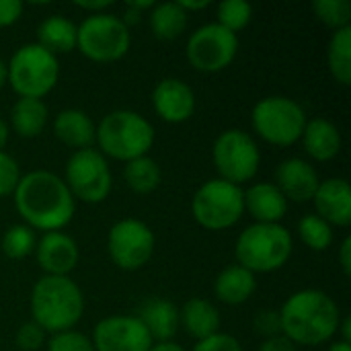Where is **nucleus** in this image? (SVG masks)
<instances>
[{
	"instance_id": "nucleus-10",
	"label": "nucleus",
	"mask_w": 351,
	"mask_h": 351,
	"mask_svg": "<svg viewBox=\"0 0 351 351\" xmlns=\"http://www.w3.org/2000/svg\"><path fill=\"white\" fill-rule=\"evenodd\" d=\"M212 162L218 173V179L241 187L253 181L259 173L261 152L249 132L226 130L214 140Z\"/></svg>"
},
{
	"instance_id": "nucleus-11",
	"label": "nucleus",
	"mask_w": 351,
	"mask_h": 351,
	"mask_svg": "<svg viewBox=\"0 0 351 351\" xmlns=\"http://www.w3.org/2000/svg\"><path fill=\"white\" fill-rule=\"evenodd\" d=\"M64 183L74 199L84 204H101L109 197L113 175L107 158L97 148L76 150L66 162Z\"/></svg>"
},
{
	"instance_id": "nucleus-17",
	"label": "nucleus",
	"mask_w": 351,
	"mask_h": 351,
	"mask_svg": "<svg viewBox=\"0 0 351 351\" xmlns=\"http://www.w3.org/2000/svg\"><path fill=\"white\" fill-rule=\"evenodd\" d=\"M319 173L317 169L304 158H288L282 160L276 169V187L282 191L286 202L306 204L313 202L319 189Z\"/></svg>"
},
{
	"instance_id": "nucleus-29",
	"label": "nucleus",
	"mask_w": 351,
	"mask_h": 351,
	"mask_svg": "<svg viewBox=\"0 0 351 351\" xmlns=\"http://www.w3.org/2000/svg\"><path fill=\"white\" fill-rule=\"evenodd\" d=\"M327 66L331 76L341 84H351V27L333 31L327 45Z\"/></svg>"
},
{
	"instance_id": "nucleus-32",
	"label": "nucleus",
	"mask_w": 351,
	"mask_h": 351,
	"mask_svg": "<svg viewBox=\"0 0 351 351\" xmlns=\"http://www.w3.org/2000/svg\"><path fill=\"white\" fill-rule=\"evenodd\" d=\"M253 19V6L245 0H224L216 8V23L230 33H239L249 27Z\"/></svg>"
},
{
	"instance_id": "nucleus-23",
	"label": "nucleus",
	"mask_w": 351,
	"mask_h": 351,
	"mask_svg": "<svg viewBox=\"0 0 351 351\" xmlns=\"http://www.w3.org/2000/svg\"><path fill=\"white\" fill-rule=\"evenodd\" d=\"M179 327L197 341L220 333V313L206 298H191L179 308Z\"/></svg>"
},
{
	"instance_id": "nucleus-25",
	"label": "nucleus",
	"mask_w": 351,
	"mask_h": 351,
	"mask_svg": "<svg viewBox=\"0 0 351 351\" xmlns=\"http://www.w3.org/2000/svg\"><path fill=\"white\" fill-rule=\"evenodd\" d=\"M76 37H78V25H74L64 14H51L39 23L35 43L58 58L60 53H68L76 49Z\"/></svg>"
},
{
	"instance_id": "nucleus-48",
	"label": "nucleus",
	"mask_w": 351,
	"mask_h": 351,
	"mask_svg": "<svg viewBox=\"0 0 351 351\" xmlns=\"http://www.w3.org/2000/svg\"><path fill=\"white\" fill-rule=\"evenodd\" d=\"M8 82V68H6V62L0 60V88Z\"/></svg>"
},
{
	"instance_id": "nucleus-13",
	"label": "nucleus",
	"mask_w": 351,
	"mask_h": 351,
	"mask_svg": "<svg viewBox=\"0 0 351 351\" xmlns=\"http://www.w3.org/2000/svg\"><path fill=\"white\" fill-rule=\"evenodd\" d=\"M239 51V37L218 23L197 27L187 39V60L197 72L216 74L232 64Z\"/></svg>"
},
{
	"instance_id": "nucleus-46",
	"label": "nucleus",
	"mask_w": 351,
	"mask_h": 351,
	"mask_svg": "<svg viewBox=\"0 0 351 351\" xmlns=\"http://www.w3.org/2000/svg\"><path fill=\"white\" fill-rule=\"evenodd\" d=\"M8 138H10V128H8V123L4 119H0V152L4 150Z\"/></svg>"
},
{
	"instance_id": "nucleus-34",
	"label": "nucleus",
	"mask_w": 351,
	"mask_h": 351,
	"mask_svg": "<svg viewBox=\"0 0 351 351\" xmlns=\"http://www.w3.org/2000/svg\"><path fill=\"white\" fill-rule=\"evenodd\" d=\"M47 351H95V348H93V341L84 333L70 329V331L51 335L47 339Z\"/></svg>"
},
{
	"instance_id": "nucleus-3",
	"label": "nucleus",
	"mask_w": 351,
	"mask_h": 351,
	"mask_svg": "<svg viewBox=\"0 0 351 351\" xmlns=\"http://www.w3.org/2000/svg\"><path fill=\"white\" fill-rule=\"evenodd\" d=\"M84 315V296L70 276H43L31 290V317L45 333L70 331Z\"/></svg>"
},
{
	"instance_id": "nucleus-20",
	"label": "nucleus",
	"mask_w": 351,
	"mask_h": 351,
	"mask_svg": "<svg viewBox=\"0 0 351 351\" xmlns=\"http://www.w3.org/2000/svg\"><path fill=\"white\" fill-rule=\"evenodd\" d=\"M53 136L74 152L86 150L95 146L97 123L82 109H62L53 119Z\"/></svg>"
},
{
	"instance_id": "nucleus-36",
	"label": "nucleus",
	"mask_w": 351,
	"mask_h": 351,
	"mask_svg": "<svg viewBox=\"0 0 351 351\" xmlns=\"http://www.w3.org/2000/svg\"><path fill=\"white\" fill-rule=\"evenodd\" d=\"M14 343L19 350L37 351L45 343V331L39 325H35L33 321H29V323L19 327V331L14 335Z\"/></svg>"
},
{
	"instance_id": "nucleus-41",
	"label": "nucleus",
	"mask_w": 351,
	"mask_h": 351,
	"mask_svg": "<svg viewBox=\"0 0 351 351\" xmlns=\"http://www.w3.org/2000/svg\"><path fill=\"white\" fill-rule=\"evenodd\" d=\"M339 265H341V271L346 278L351 276V239L346 237L341 241V247H339Z\"/></svg>"
},
{
	"instance_id": "nucleus-28",
	"label": "nucleus",
	"mask_w": 351,
	"mask_h": 351,
	"mask_svg": "<svg viewBox=\"0 0 351 351\" xmlns=\"http://www.w3.org/2000/svg\"><path fill=\"white\" fill-rule=\"evenodd\" d=\"M123 181L130 187V191L138 195H148L160 187L162 171L158 162L150 156H140L136 160L125 162L123 167Z\"/></svg>"
},
{
	"instance_id": "nucleus-5",
	"label": "nucleus",
	"mask_w": 351,
	"mask_h": 351,
	"mask_svg": "<svg viewBox=\"0 0 351 351\" xmlns=\"http://www.w3.org/2000/svg\"><path fill=\"white\" fill-rule=\"evenodd\" d=\"M294 241L282 224H251L247 226L234 247L237 263L253 276L282 269L292 257Z\"/></svg>"
},
{
	"instance_id": "nucleus-35",
	"label": "nucleus",
	"mask_w": 351,
	"mask_h": 351,
	"mask_svg": "<svg viewBox=\"0 0 351 351\" xmlns=\"http://www.w3.org/2000/svg\"><path fill=\"white\" fill-rule=\"evenodd\" d=\"M21 167L19 162L8 154V152H0V197L12 195L19 181H21Z\"/></svg>"
},
{
	"instance_id": "nucleus-19",
	"label": "nucleus",
	"mask_w": 351,
	"mask_h": 351,
	"mask_svg": "<svg viewBox=\"0 0 351 351\" xmlns=\"http://www.w3.org/2000/svg\"><path fill=\"white\" fill-rule=\"evenodd\" d=\"M245 195V212L255 218V224H280L288 212V202L276 183H253Z\"/></svg>"
},
{
	"instance_id": "nucleus-27",
	"label": "nucleus",
	"mask_w": 351,
	"mask_h": 351,
	"mask_svg": "<svg viewBox=\"0 0 351 351\" xmlns=\"http://www.w3.org/2000/svg\"><path fill=\"white\" fill-rule=\"evenodd\" d=\"M150 31L160 41H175L183 35L189 23V14L181 8L179 2H160L154 4L148 14Z\"/></svg>"
},
{
	"instance_id": "nucleus-30",
	"label": "nucleus",
	"mask_w": 351,
	"mask_h": 351,
	"mask_svg": "<svg viewBox=\"0 0 351 351\" xmlns=\"http://www.w3.org/2000/svg\"><path fill=\"white\" fill-rule=\"evenodd\" d=\"M298 237L311 251L323 253L333 245V226L317 214H306L298 222Z\"/></svg>"
},
{
	"instance_id": "nucleus-26",
	"label": "nucleus",
	"mask_w": 351,
	"mask_h": 351,
	"mask_svg": "<svg viewBox=\"0 0 351 351\" xmlns=\"http://www.w3.org/2000/svg\"><path fill=\"white\" fill-rule=\"evenodd\" d=\"M47 105L43 103V99H25L19 97L16 103L10 109V130L19 136V138H37L45 125H47Z\"/></svg>"
},
{
	"instance_id": "nucleus-4",
	"label": "nucleus",
	"mask_w": 351,
	"mask_h": 351,
	"mask_svg": "<svg viewBox=\"0 0 351 351\" xmlns=\"http://www.w3.org/2000/svg\"><path fill=\"white\" fill-rule=\"evenodd\" d=\"M95 144L105 158L130 162L148 156L154 146V128L138 111L115 109L97 123Z\"/></svg>"
},
{
	"instance_id": "nucleus-2",
	"label": "nucleus",
	"mask_w": 351,
	"mask_h": 351,
	"mask_svg": "<svg viewBox=\"0 0 351 351\" xmlns=\"http://www.w3.org/2000/svg\"><path fill=\"white\" fill-rule=\"evenodd\" d=\"M282 335L298 346H321L337 335L341 313L337 302L323 290L294 292L280 308Z\"/></svg>"
},
{
	"instance_id": "nucleus-33",
	"label": "nucleus",
	"mask_w": 351,
	"mask_h": 351,
	"mask_svg": "<svg viewBox=\"0 0 351 351\" xmlns=\"http://www.w3.org/2000/svg\"><path fill=\"white\" fill-rule=\"evenodd\" d=\"M313 12L317 21L333 31L351 27V4L348 0H315Z\"/></svg>"
},
{
	"instance_id": "nucleus-14",
	"label": "nucleus",
	"mask_w": 351,
	"mask_h": 351,
	"mask_svg": "<svg viewBox=\"0 0 351 351\" xmlns=\"http://www.w3.org/2000/svg\"><path fill=\"white\" fill-rule=\"evenodd\" d=\"M90 341L95 351H148L154 343L136 315H115L99 321Z\"/></svg>"
},
{
	"instance_id": "nucleus-8",
	"label": "nucleus",
	"mask_w": 351,
	"mask_h": 351,
	"mask_svg": "<svg viewBox=\"0 0 351 351\" xmlns=\"http://www.w3.org/2000/svg\"><path fill=\"white\" fill-rule=\"evenodd\" d=\"M130 27L113 12L88 14L78 25L76 49L90 62H117L130 51Z\"/></svg>"
},
{
	"instance_id": "nucleus-1",
	"label": "nucleus",
	"mask_w": 351,
	"mask_h": 351,
	"mask_svg": "<svg viewBox=\"0 0 351 351\" xmlns=\"http://www.w3.org/2000/svg\"><path fill=\"white\" fill-rule=\"evenodd\" d=\"M12 199L23 224L43 234L66 228L76 212V199L64 179L51 171H31L23 175Z\"/></svg>"
},
{
	"instance_id": "nucleus-6",
	"label": "nucleus",
	"mask_w": 351,
	"mask_h": 351,
	"mask_svg": "<svg viewBox=\"0 0 351 351\" xmlns=\"http://www.w3.org/2000/svg\"><path fill=\"white\" fill-rule=\"evenodd\" d=\"M6 68L8 84L19 97L25 99H43L56 88L60 80L58 58L37 43L21 45L12 53Z\"/></svg>"
},
{
	"instance_id": "nucleus-18",
	"label": "nucleus",
	"mask_w": 351,
	"mask_h": 351,
	"mask_svg": "<svg viewBox=\"0 0 351 351\" xmlns=\"http://www.w3.org/2000/svg\"><path fill=\"white\" fill-rule=\"evenodd\" d=\"M317 216L331 226L348 228L351 224V187L341 177L325 179L313 197Z\"/></svg>"
},
{
	"instance_id": "nucleus-47",
	"label": "nucleus",
	"mask_w": 351,
	"mask_h": 351,
	"mask_svg": "<svg viewBox=\"0 0 351 351\" xmlns=\"http://www.w3.org/2000/svg\"><path fill=\"white\" fill-rule=\"evenodd\" d=\"M327 351H351V343L343 341V339H335V341L329 346V350Z\"/></svg>"
},
{
	"instance_id": "nucleus-37",
	"label": "nucleus",
	"mask_w": 351,
	"mask_h": 351,
	"mask_svg": "<svg viewBox=\"0 0 351 351\" xmlns=\"http://www.w3.org/2000/svg\"><path fill=\"white\" fill-rule=\"evenodd\" d=\"M253 325L259 335L265 339L282 335V321H280V311H259L253 319Z\"/></svg>"
},
{
	"instance_id": "nucleus-45",
	"label": "nucleus",
	"mask_w": 351,
	"mask_h": 351,
	"mask_svg": "<svg viewBox=\"0 0 351 351\" xmlns=\"http://www.w3.org/2000/svg\"><path fill=\"white\" fill-rule=\"evenodd\" d=\"M148 351H185L179 343L175 341H162V343H152V348Z\"/></svg>"
},
{
	"instance_id": "nucleus-9",
	"label": "nucleus",
	"mask_w": 351,
	"mask_h": 351,
	"mask_svg": "<svg viewBox=\"0 0 351 351\" xmlns=\"http://www.w3.org/2000/svg\"><path fill=\"white\" fill-rule=\"evenodd\" d=\"M191 214L206 230H228L245 216L243 189L222 179L206 181L193 193Z\"/></svg>"
},
{
	"instance_id": "nucleus-43",
	"label": "nucleus",
	"mask_w": 351,
	"mask_h": 351,
	"mask_svg": "<svg viewBox=\"0 0 351 351\" xmlns=\"http://www.w3.org/2000/svg\"><path fill=\"white\" fill-rule=\"evenodd\" d=\"M179 4H181V8L189 14V12H195V10H204V8H208L210 6V2L208 0H199V2H189V0H179Z\"/></svg>"
},
{
	"instance_id": "nucleus-44",
	"label": "nucleus",
	"mask_w": 351,
	"mask_h": 351,
	"mask_svg": "<svg viewBox=\"0 0 351 351\" xmlns=\"http://www.w3.org/2000/svg\"><path fill=\"white\" fill-rule=\"evenodd\" d=\"M337 333H341V339H343V341L351 343V319L350 317H343V319L339 321V329H337Z\"/></svg>"
},
{
	"instance_id": "nucleus-16",
	"label": "nucleus",
	"mask_w": 351,
	"mask_h": 351,
	"mask_svg": "<svg viewBox=\"0 0 351 351\" xmlns=\"http://www.w3.org/2000/svg\"><path fill=\"white\" fill-rule=\"evenodd\" d=\"M152 107L167 123H183L195 111V93L181 78H162L152 90Z\"/></svg>"
},
{
	"instance_id": "nucleus-42",
	"label": "nucleus",
	"mask_w": 351,
	"mask_h": 351,
	"mask_svg": "<svg viewBox=\"0 0 351 351\" xmlns=\"http://www.w3.org/2000/svg\"><path fill=\"white\" fill-rule=\"evenodd\" d=\"M111 4H113L111 0H101V2H78V8L88 10V14H99V12H105Z\"/></svg>"
},
{
	"instance_id": "nucleus-22",
	"label": "nucleus",
	"mask_w": 351,
	"mask_h": 351,
	"mask_svg": "<svg viewBox=\"0 0 351 351\" xmlns=\"http://www.w3.org/2000/svg\"><path fill=\"white\" fill-rule=\"evenodd\" d=\"M300 140L304 152L317 162H329L341 152V132L333 121L325 117L308 119Z\"/></svg>"
},
{
	"instance_id": "nucleus-40",
	"label": "nucleus",
	"mask_w": 351,
	"mask_h": 351,
	"mask_svg": "<svg viewBox=\"0 0 351 351\" xmlns=\"http://www.w3.org/2000/svg\"><path fill=\"white\" fill-rule=\"evenodd\" d=\"M259 351H298V350H296V346H294L290 339H286L284 335H278V337L265 339V341L261 343Z\"/></svg>"
},
{
	"instance_id": "nucleus-39",
	"label": "nucleus",
	"mask_w": 351,
	"mask_h": 351,
	"mask_svg": "<svg viewBox=\"0 0 351 351\" xmlns=\"http://www.w3.org/2000/svg\"><path fill=\"white\" fill-rule=\"evenodd\" d=\"M23 14V4L19 0H0V29L14 25Z\"/></svg>"
},
{
	"instance_id": "nucleus-21",
	"label": "nucleus",
	"mask_w": 351,
	"mask_h": 351,
	"mask_svg": "<svg viewBox=\"0 0 351 351\" xmlns=\"http://www.w3.org/2000/svg\"><path fill=\"white\" fill-rule=\"evenodd\" d=\"M138 321L144 325L154 343L173 341L179 331V308L165 298L146 300L136 313Z\"/></svg>"
},
{
	"instance_id": "nucleus-38",
	"label": "nucleus",
	"mask_w": 351,
	"mask_h": 351,
	"mask_svg": "<svg viewBox=\"0 0 351 351\" xmlns=\"http://www.w3.org/2000/svg\"><path fill=\"white\" fill-rule=\"evenodd\" d=\"M193 351H245L239 339L226 333H216L214 337H208L204 341H197Z\"/></svg>"
},
{
	"instance_id": "nucleus-7",
	"label": "nucleus",
	"mask_w": 351,
	"mask_h": 351,
	"mask_svg": "<svg viewBox=\"0 0 351 351\" xmlns=\"http://www.w3.org/2000/svg\"><path fill=\"white\" fill-rule=\"evenodd\" d=\"M306 113L302 105L290 97L271 95L261 99L251 113L255 134L271 146L286 148L302 138L306 125Z\"/></svg>"
},
{
	"instance_id": "nucleus-12",
	"label": "nucleus",
	"mask_w": 351,
	"mask_h": 351,
	"mask_svg": "<svg viewBox=\"0 0 351 351\" xmlns=\"http://www.w3.org/2000/svg\"><path fill=\"white\" fill-rule=\"evenodd\" d=\"M156 239L152 228L138 218L117 220L107 234V253L123 271L142 269L154 255Z\"/></svg>"
},
{
	"instance_id": "nucleus-31",
	"label": "nucleus",
	"mask_w": 351,
	"mask_h": 351,
	"mask_svg": "<svg viewBox=\"0 0 351 351\" xmlns=\"http://www.w3.org/2000/svg\"><path fill=\"white\" fill-rule=\"evenodd\" d=\"M37 237L35 230H31L27 224H12L4 234H2V253L8 259H25L35 251Z\"/></svg>"
},
{
	"instance_id": "nucleus-15",
	"label": "nucleus",
	"mask_w": 351,
	"mask_h": 351,
	"mask_svg": "<svg viewBox=\"0 0 351 351\" xmlns=\"http://www.w3.org/2000/svg\"><path fill=\"white\" fill-rule=\"evenodd\" d=\"M33 253L45 276H70L80 259L76 241L62 230L41 234Z\"/></svg>"
},
{
	"instance_id": "nucleus-24",
	"label": "nucleus",
	"mask_w": 351,
	"mask_h": 351,
	"mask_svg": "<svg viewBox=\"0 0 351 351\" xmlns=\"http://www.w3.org/2000/svg\"><path fill=\"white\" fill-rule=\"evenodd\" d=\"M257 290L255 276L239 263L222 269L214 280V296L228 306L245 304Z\"/></svg>"
}]
</instances>
